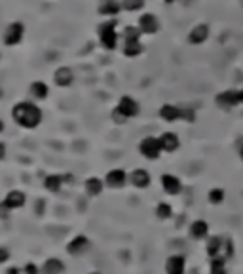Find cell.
Listing matches in <instances>:
<instances>
[{
	"label": "cell",
	"instance_id": "obj_14",
	"mask_svg": "<svg viewBox=\"0 0 243 274\" xmlns=\"http://www.w3.org/2000/svg\"><path fill=\"white\" fill-rule=\"evenodd\" d=\"M160 185H162V189L167 196H179L182 192V181L175 173H163L160 177Z\"/></svg>",
	"mask_w": 243,
	"mask_h": 274
},
{
	"label": "cell",
	"instance_id": "obj_16",
	"mask_svg": "<svg viewBox=\"0 0 243 274\" xmlns=\"http://www.w3.org/2000/svg\"><path fill=\"white\" fill-rule=\"evenodd\" d=\"M29 95H31L32 101L42 103V101H46L50 97V86L44 80H32L29 84Z\"/></svg>",
	"mask_w": 243,
	"mask_h": 274
},
{
	"label": "cell",
	"instance_id": "obj_13",
	"mask_svg": "<svg viewBox=\"0 0 243 274\" xmlns=\"http://www.w3.org/2000/svg\"><path fill=\"white\" fill-rule=\"evenodd\" d=\"M129 185L133 189H139V190H145L152 185V175L150 171L145 168H135L129 171Z\"/></svg>",
	"mask_w": 243,
	"mask_h": 274
},
{
	"label": "cell",
	"instance_id": "obj_4",
	"mask_svg": "<svg viewBox=\"0 0 243 274\" xmlns=\"http://www.w3.org/2000/svg\"><path fill=\"white\" fill-rule=\"evenodd\" d=\"M25 38V23L21 21H11L4 27L2 31V44L8 48H15L19 46Z\"/></svg>",
	"mask_w": 243,
	"mask_h": 274
},
{
	"label": "cell",
	"instance_id": "obj_32",
	"mask_svg": "<svg viewBox=\"0 0 243 274\" xmlns=\"http://www.w3.org/2000/svg\"><path fill=\"white\" fill-rule=\"evenodd\" d=\"M23 274H42V269H38L34 263H27L23 267Z\"/></svg>",
	"mask_w": 243,
	"mask_h": 274
},
{
	"label": "cell",
	"instance_id": "obj_35",
	"mask_svg": "<svg viewBox=\"0 0 243 274\" xmlns=\"http://www.w3.org/2000/svg\"><path fill=\"white\" fill-rule=\"evenodd\" d=\"M6 158H8V145L4 141H0V162H4Z\"/></svg>",
	"mask_w": 243,
	"mask_h": 274
},
{
	"label": "cell",
	"instance_id": "obj_23",
	"mask_svg": "<svg viewBox=\"0 0 243 274\" xmlns=\"http://www.w3.org/2000/svg\"><path fill=\"white\" fill-rule=\"evenodd\" d=\"M105 179H101V177H95V175H91V177H87L84 181V192L89 196V198H95L99 196L103 190H105Z\"/></svg>",
	"mask_w": 243,
	"mask_h": 274
},
{
	"label": "cell",
	"instance_id": "obj_39",
	"mask_svg": "<svg viewBox=\"0 0 243 274\" xmlns=\"http://www.w3.org/2000/svg\"><path fill=\"white\" fill-rule=\"evenodd\" d=\"M240 156H242V158H243V147L240 148Z\"/></svg>",
	"mask_w": 243,
	"mask_h": 274
},
{
	"label": "cell",
	"instance_id": "obj_12",
	"mask_svg": "<svg viewBox=\"0 0 243 274\" xmlns=\"http://www.w3.org/2000/svg\"><path fill=\"white\" fill-rule=\"evenodd\" d=\"M122 11V0H99L97 4V13L103 19H116Z\"/></svg>",
	"mask_w": 243,
	"mask_h": 274
},
{
	"label": "cell",
	"instance_id": "obj_30",
	"mask_svg": "<svg viewBox=\"0 0 243 274\" xmlns=\"http://www.w3.org/2000/svg\"><path fill=\"white\" fill-rule=\"evenodd\" d=\"M198 120V113L194 107H188V105H180V122L184 124H194Z\"/></svg>",
	"mask_w": 243,
	"mask_h": 274
},
{
	"label": "cell",
	"instance_id": "obj_20",
	"mask_svg": "<svg viewBox=\"0 0 243 274\" xmlns=\"http://www.w3.org/2000/svg\"><path fill=\"white\" fill-rule=\"evenodd\" d=\"M186 273V259L184 255H169L165 261V274H184Z\"/></svg>",
	"mask_w": 243,
	"mask_h": 274
},
{
	"label": "cell",
	"instance_id": "obj_18",
	"mask_svg": "<svg viewBox=\"0 0 243 274\" xmlns=\"http://www.w3.org/2000/svg\"><path fill=\"white\" fill-rule=\"evenodd\" d=\"M67 175H61V173H48L46 177H44V189L48 190V192H52V194H57V192H61L65 185H67Z\"/></svg>",
	"mask_w": 243,
	"mask_h": 274
},
{
	"label": "cell",
	"instance_id": "obj_5",
	"mask_svg": "<svg viewBox=\"0 0 243 274\" xmlns=\"http://www.w3.org/2000/svg\"><path fill=\"white\" fill-rule=\"evenodd\" d=\"M137 25L141 32H143V36H154V34H158L160 29H162V23H160L158 15L156 13H152V11H141V15L137 17Z\"/></svg>",
	"mask_w": 243,
	"mask_h": 274
},
{
	"label": "cell",
	"instance_id": "obj_27",
	"mask_svg": "<svg viewBox=\"0 0 243 274\" xmlns=\"http://www.w3.org/2000/svg\"><path fill=\"white\" fill-rule=\"evenodd\" d=\"M147 0H122V10L127 13H141L145 11Z\"/></svg>",
	"mask_w": 243,
	"mask_h": 274
},
{
	"label": "cell",
	"instance_id": "obj_36",
	"mask_svg": "<svg viewBox=\"0 0 243 274\" xmlns=\"http://www.w3.org/2000/svg\"><path fill=\"white\" fill-rule=\"evenodd\" d=\"M4 128H6V124H4V120H2V118H0V134H2V132H4Z\"/></svg>",
	"mask_w": 243,
	"mask_h": 274
},
{
	"label": "cell",
	"instance_id": "obj_6",
	"mask_svg": "<svg viewBox=\"0 0 243 274\" xmlns=\"http://www.w3.org/2000/svg\"><path fill=\"white\" fill-rule=\"evenodd\" d=\"M162 145L160 139L154 136H147L139 141V154L147 160H158L162 156Z\"/></svg>",
	"mask_w": 243,
	"mask_h": 274
},
{
	"label": "cell",
	"instance_id": "obj_21",
	"mask_svg": "<svg viewBox=\"0 0 243 274\" xmlns=\"http://www.w3.org/2000/svg\"><path fill=\"white\" fill-rule=\"evenodd\" d=\"M188 234L194 240H207L209 238V223L203 221V219L192 221L190 227H188Z\"/></svg>",
	"mask_w": 243,
	"mask_h": 274
},
{
	"label": "cell",
	"instance_id": "obj_31",
	"mask_svg": "<svg viewBox=\"0 0 243 274\" xmlns=\"http://www.w3.org/2000/svg\"><path fill=\"white\" fill-rule=\"evenodd\" d=\"M209 273L211 274H228V271H226V261H224L222 257H215V259H211V269H209Z\"/></svg>",
	"mask_w": 243,
	"mask_h": 274
},
{
	"label": "cell",
	"instance_id": "obj_10",
	"mask_svg": "<svg viewBox=\"0 0 243 274\" xmlns=\"http://www.w3.org/2000/svg\"><path fill=\"white\" fill-rule=\"evenodd\" d=\"M52 78L53 84L57 88H71L74 84V80H76V73H74L73 67H69V65H59L53 71Z\"/></svg>",
	"mask_w": 243,
	"mask_h": 274
},
{
	"label": "cell",
	"instance_id": "obj_3",
	"mask_svg": "<svg viewBox=\"0 0 243 274\" xmlns=\"http://www.w3.org/2000/svg\"><path fill=\"white\" fill-rule=\"evenodd\" d=\"M215 105L221 111H234L238 109L242 103V88H228V90H222L221 94L215 95Z\"/></svg>",
	"mask_w": 243,
	"mask_h": 274
},
{
	"label": "cell",
	"instance_id": "obj_28",
	"mask_svg": "<svg viewBox=\"0 0 243 274\" xmlns=\"http://www.w3.org/2000/svg\"><path fill=\"white\" fill-rule=\"evenodd\" d=\"M154 213H156V217H158L160 221H167V219L173 217V206H171L169 202H160V204H156Z\"/></svg>",
	"mask_w": 243,
	"mask_h": 274
},
{
	"label": "cell",
	"instance_id": "obj_19",
	"mask_svg": "<svg viewBox=\"0 0 243 274\" xmlns=\"http://www.w3.org/2000/svg\"><path fill=\"white\" fill-rule=\"evenodd\" d=\"M160 118L167 124H175V122H180V105H175V103H163L160 107L158 111Z\"/></svg>",
	"mask_w": 243,
	"mask_h": 274
},
{
	"label": "cell",
	"instance_id": "obj_1",
	"mask_svg": "<svg viewBox=\"0 0 243 274\" xmlns=\"http://www.w3.org/2000/svg\"><path fill=\"white\" fill-rule=\"evenodd\" d=\"M11 120L23 130H36L44 120L42 107L32 99H21L11 107Z\"/></svg>",
	"mask_w": 243,
	"mask_h": 274
},
{
	"label": "cell",
	"instance_id": "obj_40",
	"mask_svg": "<svg viewBox=\"0 0 243 274\" xmlns=\"http://www.w3.org/2000/svg\"><path fill=\"white\" fill-rule=\"evenodd\" d=\"M2 95H4V94H2V88H0V99H2Z\"/></svg>",
	"mask_w": 243,
	"mask_h": 274
},
{
	"label": "cell",
	"instance_id": "obj_7",
	"mask_svg": "<svg viewBox=\"0 0 243 274\" xmlns=\"http://www.w3.org/2000/svg\"><path fill=\"white\" fill-rule=\"evenodd\" d=\"M114 109H116L126 120H131V118H137L139 113H141V103H139L133 95H122V97L118 99Z\"/></svg>",
	"mask_w": 243,
	"mask_h": 274
},
{
	"label": "cell",
	"instance_id": "obj_24",
	"mask_svg": "<svg viewBox=\"0 0 243 274\" xmlns=\"http://www.w3.org/2000/svg\"><path fill=\"white\" fill-rule=\"evenodd\" d=\"M222 244H224V238H221V236H209V238H207V242H205V252L209 255V259L221 257Z\"/></svg>",
	"mask_w": 243,
	"mask_h": 274
},
{
	"label": "cell",
	"instance_id": "obj_8",
	"mask_svg": "<svg viewBox=\"0 0 243 274\" xmlns=\"http://www.w3.org/2000/svg\"><path fill=\"white\" fill-rule=\"evenodd\" d=\"M103 179H105L106 189L120 190L124 189L126 185H129V173L122 168H114V169H108Z\"/></svg>",
	"mask_w": 243,
	"mask_h": 274
},
{
	"label": "cell",
	"instance_id": "obj_42",
	"mask_svg": "<svg viewBox=\"0 0 243 274\" xmlns=\"http://www.w3.org/2000/svg\"><path fill=\"white\" fill-rule=\"evenodd\" d=\"M89 274H101V273H89Z\"/></svg>",
	"mask_w": 243,
	"mask_h": 274
},
{
	"label": "cell",
	"instance_id": "obj_11",
	"mask_svg": "<svg viewBox=\"0 0 243 274\" xmlns=\"http://www.w3.org/2000/svg\"><path fill=\"white\" fill-rule=\"evenodd\" d=\"M27 204V194L19 189H11L6 192V196L2 198V208L6 211H13V210H21L23 206Z\"/></svg>",
	"mask_w": 243,
	"mask_h": 274
},
{
	"label": "cell",
	"instance_id": "obj_15",
	"mask_svg": "<svg viewBox=\"0 0 243 274\" xmlns=\"http://www.w3.org/2000/svg\"><path fill=\"white\" fill-rule=\"evenodd\" d=\"M89 248H91L89 238L84 236V234H76V236L71 238L69 244H67V253L73 255V257H80V255H84V253L89 252Z\"/></svg>",
	"mask_w": 243,
	"mask_h": 274
},
{
	"label": "cell",
	"instance_id": "obj_22",
	"mask_svg": "<svg viewBox=\"0 0 243 274\" xmlns=\"http://www.w3.org/2000/svg\"><path fill=\"white\" fill-rule=\"evenodd\" d=\"M147 52V46L143 40H133V42H122V53L127 59H137Z\"/></svg>",
	"mask_w": 243,
	"mask_h": 274
},
{
	"label": "cell",
	"instance_id": "obj_37",
	"mask_svg": "<svg viewBox=\"0 0 243 274\" xmlns=\"http://www.w3.org/2000/svg\"><path fill=\"white\" fill-rule=\"evenodd\" d=\"M177 0H163V4H167V6H171V4H175Z\"/></svg>",
	"mask_w": 243,
	"mask_h": 274
},
{
	"label": "cell",
	"instance_id": "obj_38",
	"mask_svg": "<svg viewBox=\"0 0 243 274\" xmlns=\"http://www.w3.org/2000/svg\"><path fill=\"white\" fill-rule=\"evenodd\" d=\"M6 274H17V269H10V271H8Z\"/></svg>",
	"mask_w": 243,
	"mask_h": 274
},
{
	"label": "cell",
	"instance_id": "obj_34",
	"mask_svg": "<svg viewBox=\"0 0 243 274\" xmlns=\"http://www.w3.org/2000/svg\"><path fill=\"white\" fill-rule=\"evenodd\" d=\"M8 259H10V250L0 246V265L8 263Z\"/></svg>",
	"mask_w": 243,
	"mask_h": 274
},
{
	"label": "cell",
	"instance_id": "obj_29",
	"mask_svg": "<svg viewBox=\"0 0 243 274\" xmlns=\"http://www.w3.org/2000/svg\"><path fill=\"white\" fill-rule=\"evenodd\" d=\"M224 198H226V190L221 189V187H213V189L207 190V202L213 206H221Z\"/></svg>",
	"mask_w": 243,
	"mask_h": 274
},
{
	"label": "cell",
	"instance_id": "obj_33",
	"mask_svg": "<svg viewBox=\"0 0 243 274\" xmlns=\"http://www.w3.org/2000/svg\"><path fill=\"white\" fill-rule=\"evenodd\" d=\"M110 116H112V120H114L116 124H120V126H122V124H126V122H127L126 118H124V116L120 115V113H118L116 109H112V111H110Z\"/></svg>",
	"mask_w": 243,
	"mask_h": 274
},
{
	"label": "cell",
	"instance_id": "obj_9",
	"mask_svg": "<svg viewBox=\"0 0 243 274\" xmlns=\"http://www.w3.org/2000/svg\"><path fill=\"white\" fill-rule=\"evenodd\" d=\"M209 38H211L209 23H196L188 31V34H186V42L190 44V46H201V44L207 42Z\"/></svg>",
	"mask_w": 243,
	"mask_h": 274
},
{
	"label": "cell",
	"instance_id": "obj_26",
	"mask_svg": "<svg viewBox=\"0 0 243 274\" xmlns=\"http://www.w3.org/2000/svg\"><path fill=\"white\" fill-rule=\"evenodd\" d=\"M120 36H122V42H133L143 38V32L137 25H126L124 31H120Z\"/></svg>",
	"mask_w": 243,
	"mask_h": 274
},
{
	"label": "cell",
	"instance_id": "obj_17",
	"mask_svg": "<svg viewBox=\"0 0 243 274\" xmlns=\"http://www.w3.org/2000/svg\"><path fill=\"white\" fill-rule=\"evenodd\" d=\"M158 139H160V145H162V150H163V152L173 154V152H177L180 148V139L175 132H163V134H160L158 136Z\"/></svg>",
	"mask_w": 243,
	"mask_h": 274
},
{
	"label": "cell",
	"instance_id": "obj_25",
	"mask_svg": "<svg viewBox=\"0 0 243 274\" xmlns=\"http://www.w3.org/2000/svg\"><path fill=\"white\" fill-rule=\"evenodd\" d=\"M65 273V263L59 257H50L46 259L42 265V274H63Z\"/></svg>",
	"mask_w": 243,
	"mask_h": 274
},
{
	"label": "cell",
	"instance_id": "obj_2",
	"mask_svg": "<svg viewBox=\"0 0 243 274\" xmlns=\"http://www.w3.org/2000/svg\"><path fill=\"white\" fill-rule=\"evenodd\" d=\"M99 46L105 52H116L122 46V36L118 32V19H103L95 27Z\"/></svg>",
	"mask_w": 243,
	"mask_h": 274
},
{
	"label": "cell",
	"instance_id": "obj_41",
	"mask_svg": "<svg viewBox=\"0 0 243 274\" xmlns=\"http://www.w3.org/2000/svg\"><path fill=\"white\" fill-rule=\"evenodd\" d=\"M242 103H243V88H242Z\"/></svg>",
	"mask_w": 243,
	"mask_h": 274
}]
</instances>
